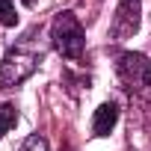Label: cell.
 I'll return each instance as SVG.
<instances>
[{
  "label": "cell",
  "mask_w": 151,
  "mask_h": 151,
  "mask_svg": "<svg viewBox=\"0 0 151 151\" xmlns=\"http://www.w3.org/2000/svg\"><path fill=\"white\" fill-rule=\"evenodd\" d=\"M50 39L53 47L65 56V59H80L83 47H86V33L80 27V21L74 18V12H59L50 24Z\"/></svg>",
  "instance_id": "6da1fadb"
},
{
  "label": "cell",
  "mask_w": 151,
  "mask_h": 151,
  "mask_svg": "<svg viewBox=\"0 0 151 151\" xmlns=\"http://www.w3.org/2000/svg\"><path fill=\"white\" fill-rule=\"evenodd\" d=\"M39 62H42V53L27 50V47H12L0 62V89H12V86L24 83L39 68Z\"/></svg>",
  "instance_id": "7a4b0ae2"
},
{
  "label": "cell",
  "mask_w": 151,
  "mask_h": 151,
  "mask_svg": "<svg viewBox=\"0 0 151 151\" xmlns=\"http://www.w3.org/2000/svg\"><path fill=\"white\" fill-rule=\"evenodd\" d=\"M116 71H119V80L124 83V89H130V92H142L151 86V59L145 53H136V50L119 53Z\"/></svg>",
  "instance_id": "3957f363"
},
{
  "label": "cell",
  "mask_w": 151,
  "mask_h": 151,
  "mask_svg": "<svg viewBox=\"0 0 151 151\" xmlns=\"http://www.w3.org/2000/svg\"><path fill=\"white\" fill-rule=\"evenodd\" d=\"M139 24H142V3L139 0H122L116 9V18H113V27H110V36L119 42L130 39V36H136Z\"/></svg>",
  "instance_id": "277c9868"
},
{
  "label": "cell",
  "mask_w": 151,
  "mask_h": 151,
  "mask_svg": "<svg viewBox=\"0 0 151 151\" xmlns=\"http://www.w3.org/2000/svg\"><path fill=\"white\" fill-rule=\"evenodd\" d=\"M116 122H119V104L116 101H104L95 110V116H92V133L95 136H110Z\"/></svg>",
  "instance_id": "5b68a950"
},
{
  "label": "cell",
  "mask_w": 151,
  "mask_h": 151,
  "mask_svg": "<svg viewBox=\"0 0 151 151\" xmlns=\"http://www.w3.org/2000/svg\"><path fill=\"white\" fill-rule=\"evenodd\" d=\"M18 122V107L15 104H0V136L9 133V127H15Z\"/></svg>",
  "instance_id": "8992f818"
},
{
  "label": "cell",
  "mask_w": 151,
  "mask_h": 151,
  "mask_svg": "<svg viewBox=\"0 0 151 151\" xmlns=\"http://www.w3.org/2000/svg\"><path fill=\"white\" fill-rule=\"evenodd\" d=\"M0 24L3 27H15L18 24V12L12 0H0Z\"/></svg>",
  "instance_id": "52a82bcc"
},
{
  "label": "cell",
  "mask_w": 151,
  "mask_h": 151,
  "mask_svg": "<svg viewBox=\"0 0 151 151\" xmlns=\"http://www.w3.org/2000/svg\"><path fill=\"white\" fill-rule=\"evenodd\" d=\"M24 151H47V142H45L42 136H30L27 145H24Z\"/></svg>",
  "instance_id": "ba28073f"
},
{
  "label": "cell",
  "mask_w": 151,
  "mask_h": 151,
  "mask_svg": "<svg viewBox=\"0 0 151 151\" xmlns=\"http://www.w3.org/2000/svg\"><path fill=\"white\" fill-rule=\"evenodd\" d=\"M127 151H130V148H127Z\"/></svg>",
  "instance_id": "9c48e42d"
}]
</instances>
